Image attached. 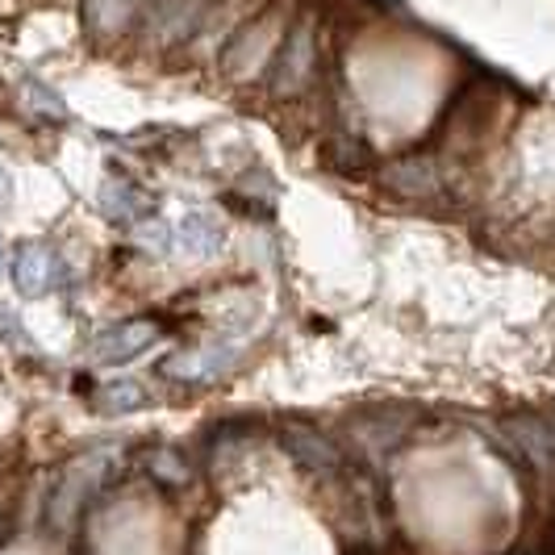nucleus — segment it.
I'll list each match as a JSON object with an SVG mask.
<instances>
[{
	"label": "nucleus",
	"instance_id": "f257e3e1",
	"mask_svg": "<svg viewBox=\"0 0 555 555\" xmlns=\"http://www.w3.org/2000/svg\"><path fill=\"white\" fill-rule=\"evenodd\" d=\"M109 473V460L105 455H80L67 473L59 476V485L51 489V505H47V518L51 527H72L76 514L83 509V501L96 493V485Z\"/></svg>",
	"mask_w": 555,
	"mask_h": 555
},
{
	"label": "nucleus",
	"instance_id": "f03ea898",
	"mask_svg": "<svg viewBox=\"0 0 555 555\" xmlns=\"http://www.w3.org/2000/svg\"><path fill=\"white\" fill-rule=\"evenodd\" d=\"M13 280L26 297H42V293H55L59 284L67 280V268L51 247L42 243H26V247L13 255Z\"/></svg>",
	"mask_w": 555,
	"mask_h": 555
},
{
	"label": "nucleus",
	"instance_id": "7ed1b4c3",
	"mask_svg": "<svg viewBox=\"0 0 555 555\" xmlns=\"http://www.w3.org/2000/svg\"><path fill=\"white\" fill-rule=\"evenodd\" d=\"M155 338H159L155 322H142V318L139 322H117V326H109V331H101L92 338V360L126 363V360H134V356H142Z\"/></svg>",
	"mask_w": 555,
	"mask_h": 555
},
{
	"label": "nucleus",
	"instance_id": "20e7f679",
	"mask_svg": "<svg viewBox=\"0 0 555 555\" xmlns=\"http://www.w3.org/2000/svg\"><path fill=\"white\" fill-rule=\"evenodd\" d=\"M309 72H313V29L297 26L280 47L276 67H272V88L276 92H297L309 80Z\"/></svg>",
	"mask_w": 555,
	"mask_h": 555
},
{
	"label": "nucleus",
	"instance_id": "39448f33",
	"mask_svg": "<svg viewBox=\"0 0 555 555\" xmlns=\"http://www.w3.org/2000/svg\"><path fill=\"white\" fill-rule=\"evenodd\" d=\"M230 363H234V356H230L225 347H205V351H184V356L167 360L164 372L167 376H176V380L201 385V380H218Z\"/></svg>",
	"mask_w": 555,
	"mask_h": 555
},
{
	"label": "nucleus",
	"instance_id": "423d86ee",
	"mask_svg": "<svg viewBox=\"0 0 555 555\" xmlns=\"http://www.w3.org/2000/svg\"><path fill=\"white\" fill-rule=\"evenodd\" d=\"M509 439L518 443L522 455H530L534 464H555V426L552 422H539V417H514L505 422Z\"/></svg>",
	"mask_w": 555,
	"mask_h": 555
},
{
	"label": "nucleus",
	"instance_id": "0eeeda50",
	"mask_svg": "<svg viewBox=\"0 0 555 555\" xmlns=\"http://www.w3.org/2000/svg\"><path fill=\"white\" fill-rule=\"evenodd\" d=\"M284 447H288V455H297L313 473H334V468H338V451H334L331 439H322L318 430L293 426V430H284Z\"/></svg>",
	"mask_w": 555,
	"mask_h": 555
},
{
	"label": "nucleus",
	"instance_id": "6e6552de",
	"mask_svg": "<svg viewBox=\"0 0 555 555\" xmlns=\"http://www.w3.org/2000/svg\"><path fill=\"white\" fill-rule=\"evenodd\" d=\"M151 0H83V22L96 34H117L126 29Z\"/></svg>",
	"mask_w": 555,
	"mask_h": 555
},
{
	"label": "nucleus",
	"instance_id": "1a4fd4ad",
	"mask_svg": "<svg viewBox=\"0 0 555 555\" xmlns=\"http://www.w3.org/2000/svg\"><path fill=\"white\" fill-rule=\"evenodd\" d=\"M101 201H105V214H109L117 225H121V222L134 225L142 218V209H146V201H142V196L130 189V184H109Z\"/></svg>",
	"mask_w": 555,
	"mask_h": 555
},
{
	"label": "nucleus",
	"instance_id": "9d476101",
	"mask_svg": "<svg viewBox=\"0 0 555 555\" xmlns=\"http://www.w3.org/2000/svg\"><path fill=\"white\" fill-rule=\"evenodd\" d=\"M180 238L189 243V250H214L218 247V225H209L205 218H184Z\"/></svg>",
	"mask_w": 555,
	"mask_h": 555
},
{
	"label": "nucleus",
	"instance_id": "9b49d317",
	"mask_svg": "<svg viewBox=\"0 0 555 555\" xmlns=\"http://www.w3.org/2000/svg\"><path fill=\"white\" fill-rule=\"evenodd\" d=\"M146 401V392H139V385H109V389L101 392V405H109V410H134Z\"/></svg>",
	"mask_w": 555,
	"mask_h": 555
},
{
	"label": "nucleus",
	"instance_id": "f8f14e48",
	"mask_svg": "<svg viewBox=\"0 0 555 555\" xmlns=\"http://www.w3.org/2000/svg\"><path fill=\"white\" fill-rule=\"evenodd\" d=\"M26 96H29V105L38 113H47V117H63V101H59L55 92L47 88V83H26Z\"/></svg>",
	"mask_w": 555,
	"mask_h": 555
},
{
	"label": "nucleus",
	"instance_id": "ddd939ff",
	"mask_svg": "<svg viewBox=\"0 0 555 555\" xmlns=\"http://www.w3.org/2000/svg\"><path fill=\"white\" fill-rule=\"evenodd\" d=\"M0 338H4V343H13V347H26V351H34V343H29V334L22 331L17 313H13V309H4V306H0Z\"/></svg>",
	"mask_w": 555,
	"mask_h": 555
},
{
	"label": "nucleus",
	"instance_id": "4468645a",
	"mask_svg": "<svg viewBox=\"0 0 555 555\" xmlns=\"http://www.w3.org/2000/svg\"><path fill=\"white\" fill-rule=\"evenodd\" d=\"M4 201H9V176L0 171V205H4Z\"/></svg>",
	"mask_w": 555,
	"mask_h": 555
},
{
	"label": "nucleus",
	"instance_id": "2eb2a0df",
	"mask_svg": "<svg viewBox=\"0 0 555 555\" xmlns=\"http://www.w3.org/2000/svg\"><path fill=\"white\" fill-rule=\"evenodd\" d=\"M0 268H4V243H0Z\"/></svg>",
	"mask_w": 555,
	"mask_h": 555
}]
</instances>
